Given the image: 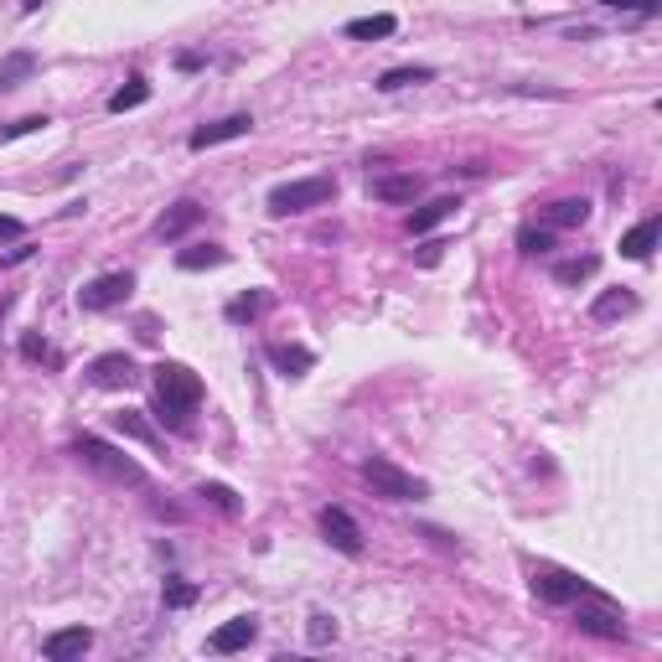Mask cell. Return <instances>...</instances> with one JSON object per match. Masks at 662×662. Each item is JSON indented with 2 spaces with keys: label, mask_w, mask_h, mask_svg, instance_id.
Here are the masks:
<instances>
[{
  "label": "cell",
  "mask_w": 662,
  "mask_h": 662,
  "mask_svg": "<svg viewBox=\"0 0 662 662\" xmlns=\"http://www.w3.org/2000/svg\"><path fill=\"white\" fill-rule=\"evenodd\" d=\"M197 497H207V502H213L218 513H228V518H238V507H244V502H238V492H233V487H223V481H202Z\"/></svg>",
  "instance_id": "cell-27"
},
{
  "label": "cell",
  "mask_w": 662,
  "mask_h": 662,
  "mask_svg": "<svg viewBox=\"0 0 662 662\" xmlns=\"http://www.w3.org/2000/svg\"><path fill=\"white\" fill-rule=\"evenodd\" d=\"M456 207H461V197H435V202H425V207H414V213H409V233L419 238V233L440 228L445 218H456Z\"/></svg>",
  "instance_id": "cell-17"
},
{
  "label": "cell",
  "mask_w": 662,
  "mask_h": 662,
  "mask_svg": "<svg viewBox=\"0 0 662 662\" xmlns=\"http://www.w3.org/2000/svg\"><path fill=\"white\" fill-rule=\"evenodd\" d=\"M600 269V259L595 254H580V259H564V264H554V280L559 285H580V280H590Z\"/></svg>",
  "instance_id": "cell-26"
},
{
  "label": "cell",
  "mask_w": 662,
  "mask_h": 662,
  "mask_svg": "<svg viewBox=\"0 0 662 662\" xmlns=\"http://www.w3.org/2000/svg\"><path fill=\"white\" fill-rule=\"evenodd\" d=\"M595 6H616V11H637V16H657V0H595Z\"/></svg>",
  "instance_id": "cell-33"
},
{
  "label": "cell",
  "mask_w": 662,
  "mask_h": 662,
  "mask_svg": "<svg viewBox=\"0 0 662 662\" xmlns=\"http://www.w3.org/2000/svg\"><path fill=\"white\" fill-rule=\"evenodd\" d=\"M657 238H662V218L652 213V218H642L631 233H621V259H647L657 249Z\"/></svg>",
  "instance_id": "cell-16"
},
{
  "label": "cell",
  "mask_w": 662,
  "mask_h": 662,
  "mask_svg": "<svg viewBox=\"0 0 662 662\" xmlns=\"http://www.w3.org/2000/svg\"><path fill=\"white\" fill-rule=\"evenodd\" d=\"M21 238H26L21 218H0V244H21Z\"/></svg>",
  "instance_id": "cell-35"
},
{
  "label": "cell",
  "mask_w": 662,
  "mask_h": 662,
  "mask_svg": "<svg viewBox=\"0 0 662 662\" xmlns=\"http://www.w3.org/2000/svg\"><path fill=\"white\" fill-rule=\"evenodd\" d=\"M78 461L88 466V471H99L104 481H114V487H145V466L140 461H130L125 450H114L109 440H99V435H78Z\"/></svg>",
  "instance_id": "cell-2"
},
{
  "label": "cell",
  "mask_w": 662,
  "mask_h": 662,
  "mask_svg": "<svg viewBox=\"0 0 662 662\" xmlns=\"http://www.w3.org/2000/svg\"><path fill=\"white\" fill-rule=\"evenodd\" d=\"M130 290H135V275L130 269H114V275H99V280H88L78 290V306L83 311H114V306L130 300Z\"/></svg>",
  "instance_id": "cell-5"
},
{
  "label": "cell",
  "mask_w": 662,
  "mask_h": 662,
  "mask_svg": "<svg viewBox=\"0 0 662 662\" xmlns=\"http://www.w3.org/2000/svg\"><path fill=\"white\" fill-rule=\"evenodd\" d=\"M264 311H269V290H249V295L228 300V311H223V316H228L233 326H244V321H259Z\"/></svg>",
  "instance_id": "cell-23"
},
{
  "label": "cell",
  "mask_w": 662,
  "mask_h": 662,
  "mask_svg": "<svg viewBox=\"0 0 662 662\" xmlns=\"http://www.w3.org/2000/svg\"><path fill=\"white\" fill-rule=\"evenodd\" d=\"M575 626L580 631H590V637H606V642H621L626 637V621H621V611L611 606V600H590V595H580L575 600Z\"/></svg>",
  "instance_id": "cell-6"
},
{
  "label": "cell",
  "mask_w": 662,
  "mask_h": 662,
  "mask_svg": "<svg viewBox=\"0 0 662 662\" xmlns=\"http://www.w3.org/2000/svg\"><path fill=\"white\" fill-rule=\"evenodd\" d=\"M342 32H347L352 42H383V37L399 32V21H394V16H357V21L342 26Z\"/></svg>",
  "instance_id": "cell-22"
},
{
  "label": "cell",
  "mask_w": 662,
  "mask_h": 662,
  "mask_svg": "<svg viewBox=\"0 0 662 662\" xmlns=\"http://www.w3.org/2000/svg\"><path fill=\"white\" fill-rule=\"evenodd\" d=\"M21 357H26V363H47V368H63V357H57L42 337H32V331H26V337H21Z\"/></svg>",
  "instance_id": "cell-29"
},
{
  "label": "cell",
  "mask_w": 662,
  "mask_h": 662,
  "mask_svg": "<svg viewBox=\"0 0 662 662\" xmlns=\"http://www.w3.org/2000/svg\"><path fill=\"white\" fill-rule=\"evenodd\" d=\"M202 218H207V207L187 197V202L166 207V213L156 218V238H166V244H176V238H187V233H192V228H197Z\"/></svg>",
  "instance_id": "cell-10"
},
{
  "label": "cell",
  "mask_w": 662,
  "mask_h": 662,
  "mask_svg": "<svg viewBox=\"0 0 662 662\" xmlns=\"http://www.w3.org/2000/svg\"><path fill=\"white\" fill-rule=\"evenodd\" d=\"M264 357H269V368L285 373V378H306L316 368V352L311 347H290V342H269Z\"/></svg>",
  "instance_id": "cell-13"
},
{
  "label": "cell",
  "mask_w": 662,
  "mask_h": 662,
  "mask_svg": "<svg viewBox=\"0 0 662 662\" xmlns=\"http://www.w3.org/2000/svg\"><path fill=\"white\" fill-rule=\"evenodd\" d=\"M533 595L544 600V606H575L580 595H590V585L580 575H569V569H538V575H533Z\"/></svg>",
  "instance_id": "cell-7"
},
{
  "label": "cell",
  "mask_w": 662,
  "mask_h": 662,
  "mask_svg": "<svg viewBox=\"0 0 662 662\" xmlns=\"http://www.w3.org/2000/svg\"><path fill=\"white\" fill-rule=\"evenodd\" d=\"M378 202H419L425 197V176H414V171H404V176H373V187H368Z\"/></svg>",
  "instance_id": "cell-14"
},
{
  "label": "cell",
  "mask_w": 662,
  "mask_h": 662,
  "mask_svg": "<svg viewBox=\"0 0 662 662\" xmlns=\"http://www.w3.org/2000/svg\"><path fill=\"white\" fill-rule=\"evenodd\" d=\"M337 197V176H295V182H280L269 192V213L290 218V213H311V207H326Z\"/></svg>",
  "instance_id": "cell-3"
},
{
  "label": "cell",
  "mask_w": 662,
  "mask_h": 662,
  "mask_svg": "<svg viewBox=\"0 0 662 662\" xmlns=\"http://www.w3.org/2000/svg\"><path fill=\"white\" fill-rule=\"evenodd\" d=\"M306 637H311V647H326V642H337V621H331L326 611H316V616H311V626H306Z\"/></svg>",
  "instance_id": "cell-30"
},
{
  "label": "cell",
  "mask_w": 662,
  "mask_h": 662,
  "mask_svg": "<svg viewBox=\"0 0 662 662\" xmlns=\"http://www.w3.org/2000/svg\"><path fill=\"white\" fill-rule=\"evenodd\" d=\"M52 119L47 114H26V119H16V125H6L0 130V140H21V135H37V130H47Z\"/></svg>",
  "instance_id": "cell-31"
},
{
  "label": "cell",
  "mask_w": 662,
  "mask_h": 662,
  "mask_svg": "<svg viewBox=\"0 0 662 662\" xmlns=\"http://www.w3.org/2000/svg\"><path fill=\"white\" fill-rule=\"evenodd\" d=\"M26 73H32V57H11V63L0 68V88H6L11 78H26Z\"/></svg>",
  "instance_id": "cell-34"
},
{
  "label": "cell",
  "mask_w": 662,
  "mask_h": 662,
  "mask_svg": "<svg viewBox=\"0 0 662 662\" xmlns=\"http://www.w3.org/2000/svg\"><path fill=\"white\" fill-rule=\"evenodd\" d=\"M631 311H637V295H631L626 285H621V290H600L595 306H590V321H621V316H631Z\"/></svg>",
  "instance_id": "cell-18"
},
{
  "label": "cell",
  "mask_w": 662,
  "mask_h": 662,
  "mask_svg": "<svg viewBox=\"0 0 662 662\" xmlns=\"http://www.w3.org/2000/svg\"><path fill=\"white\" fill-rule=\"evenodd\" d=\"M88 383H94V388H135L140 368H135L130 352H104V357L88 363Z\"/></svg>",
  "instance_id": "cell-9"
},
{
  "label": "cell",
  "mask_w": 662,
  "mask_h": 662,
  "mask_svg": "<svg viewBox=\"0 0 662 662\" xmlns=\"http://www.w3.org/2000/svg\"><path fill=\"white\" fill-rule=\"evenodd\" d=\"M363 481H368L378 497H388V502H419V497H430L425 481L409 476L404 466H394L388 456H368V461H363Z\"/></svg>",
  "instance_id": "cell-4"
},
{
  "label": "cell",
  "mask_w": 662,
  "mask_h": 662,
  "mask_svg": "<svg viewBox=\"0 0 662 662\" xmlns=\"http://www.w3.org/2000/svg\"><path fill=\"white\" fill-rule=\"evenodd\" d=\"M590 218V202L585 197H559L544 207V228H580Z\"/></svg>",
  "instance_id": "cell-19"
},
{
  "label": "cell",
  "mask_w": 662,
  "mask_h": 662,
  "mask_svg": "<svg viewBox=\"0 0 662 662\" xmlns=\"http://www.w3.org/2000/svg\"><path fill=\"white\" fill-rule=\"evenodd\" d=\"M192 600H197V585H187V580H166V606H171V611L192 606Z\"/></svg>",
  "instance_id": "cell-32"
},
{
  "label": "cell",
  "mask_w": 662,
  "mask_h": 662,
  "mask_svg": "<svg viewBox=\"0 0 662 662\" xmlns=\"http://www.w3.org/2000/svg\"><path fill=\"white\" fill-rule=\"evenodd\" d=\"M254 130V119L249 114H228V119H213V125H202V130H192V150H213V145H223V140H244Z\"/></svg>",
  "instance_id": "cell-11"
},
{
  "label": "cell",
  "mask_w": 662,
  "mask_h": 662,
  "mask_svg": "<svg viewBox=\"0 0 662 662\" xmlns=\"http://www.w3.org/2000/svg\"><path fill=\"white\" fill-rule=\"evenodd\" d=\"M321 533H326V544L331 549H342L347 559H357V554H363V528H357L352 523V513H347V507H321Z\"/></svg>",
  "instance_id": "cell-8"
},
{
  "label": "cell",
  "mask_w": 662,
  "mask_h": 662,
  "mask_svg": "<svg viewBox=\"0 0 662 662\" xmlns=\"http://www.w3.org/2000/svg\"><path fill=\"white\" fill-rule=\"evenodd\" d=\"M47 6V0H21V11H42Z\"/></svg>",
  "instance_id": "cell-37"
},
{
  "label": "cell",
  "mask_w": 662,
  "mask_h": 662,
  "mask_svg": "<svg viewBox=\"0 0 662 662\" xmlns=\"http://www.w3.org/2000/svg\"><path fill=\"white\" fill-rule=\"evenodd\" d=\"M518 249H523L528 259L549 254V249H554V228H523V233H518Z\"/></svg>",
  "instance_id": "cell-28"
},
{
  "label": "cell",
  "mask_w": 662,
  "mask_h": 662,
  "mask_svg": "<svg viewBox=\"0 0 662 662\" xmlns=\"http://www.w3.org/2000/svg\"><path fill=\"white\" fill-rule=\"evenodd\" d=\"M202 63H207V57H202V52H182V57H176V68H182V73H197Z\"/></svg>",
  "instance_id": "cell-36"
},
{
  "label": "cell",
  "mask_w": 662,
  "mask_h": 662,
  "mask_svg": "<svg viewBox=\"0 0 662 662\" xmlns=\"http://www.w3.org/2000/svg\"><path fill=\"white\" fill-rule=\"evenodd\" d=\"M259 637V621L254 616H233V621H223L218 631H213V637H207V652H244L249 642Z\"/></svg>",
  "instance_id": "cell-12"
},
{
  "label": "cell",
  "mask_w": 662,
  "mask_h": 662,
  "mask_svg": "<svg viewBox=\"0 0 662 662\" xmlns=\"http://www.w3.org/2000/svg\"><path fill=\"white\" fill-rule=\"evenodd\" d=\"M435 78V68H425V63H419V68H388L373 88H378V94H399V88H414V83H430Z\"/></svg>",
  "instance_id": "cell-24"
},
{
  "label": "cell",
  "mask_w": 662,
  "mask_h": 662,
  "mask_svg": "<svg viewBox=\"0 0 662 662\" xmlns=\"http://www.w3.org/2000/svg\"><path fill=\"white\" fill-rule=\"evenodd\" d=\"M109 425L125 435V440H140V445H161V435H156V425L140 414V409H119V414H109Z\"/></svg>",
  "instance_id": "cell-20"
},
{
  "label": "cell",
  "mask_w": 662,
  "mask_h": 662,
  "mask_svg": "<svg viewBox=\"0 0 662 662\" xmlns=\"http://www.w3.org/2000/svg\"><path fill=\"white\" fill-rule=\"evenodd\" d=\"M228 264V249L223 244H192L176 254V269H187V275H197V269H223Z\"/></svg>",
  "instance_id": "cell-21"
},
{
  "label": "cell",
  "mask_w": 662,
  "mask_h": 662,
  "mask_svg": "<svg viewBox=\"0 0 662 662\" xmlns=\"http://www.w3.org/2000/svg\"><path fill=\"white\" fill-rule=\"evenodd\" d=\"M150 99V83L145 78H130L125 88H114V94H109V114H125V109H140Z\"/></svg>",
  "instance_id": "cell-25"
},
{
  "label": "cell",
  "mask_w": 662,
  "mask_h": 662,
  "mask_svg": "<svg viewBox=\"0 0 662 662\" xmlns=\"http://www.w3.org/2000/svg\"><path fill=\"white\" fill-rule=\"evenodd\" d=\"M197 404H202V378L192 368H182V363H161L156 368V414L171 430H187Z\"/></svg>",
  "instance_id": "cell-1"
},
{
  "label": "cell",
  "mask_w": 662,
  "mask_h": 662,
  "mask_svg": "<svg viewBox=\"0 0 662 662\" xmlns=\"http://www.w3.org/2000/svg\"><path fill=\"white\" fill-rule=\"evenodd\" d=\"M88 647H94V631H88V626H63V631H52V637L42 642V652H47L52 662H73V657H83Z\"/></svg>",
  "instance_id": "cell-15"
}]
</instances>
